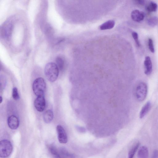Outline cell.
<instances>
[{"instance_id":"cell-11","label":"cell","mask_w":158,"mask_h":158,"mask_svg":"<svg viewBox=\"0 0 158 158\" xmlns=\"http://www.w3.org/2000/svg\"><path fill=\"white\" fill-rule=\"evenodd\" d=\"M148 150L146 146H142L139 149L137 153L138 158H148Z\"/></svg>"},{"instance_id":"cell-10","label":"cell","mask_w":158,"mask_h":158,"mask_svg":"<svg viewBox=\"0 0 158 158\" xmlns=\"http://www.w3.org/2000/svg\"><path fill=\"white\" fill-rule=\"evenodd\" d=\"M151 106V102H147L141 108L139 114V117L140 119L143 118L150 110Z\"/></svg>"},{"instance_id":"cell-15","label":"cell","mask_w":158,"mask_h":158,"mask_svg":"<svg viewBox=\"0 0 158 158\" xmlns=\"http://www.w3.org/2000/svg\"><path fill=\"white\" fill-rule=\"evenodd\" d=\"M58 150L62 158H75V156L73 154L69 153L64 148H60Z\"/></svg>"},{"instance_id":"cell-6","label":"cell","mask_w":158,"mask_h":158,"mask_svg":"<svg viewBox=\"0 0 158 158\" xmlns=\"http://www.w3.org/2000/svg\"><path fill=\"white\" fill-rule=\"evenodd\" d=\"M34 106L37 110L43 111L45 107V101L44 96L37 97L34 101Z\"/></svg>"},{"instance_id":"cell-23","label":"cell","mask_w":158,"mask_h":158,"mask_svg":"<svg viewBox=\"0 0 158 158\" xmlns=\"http://www.w3.org/2000/svg\"><path fill=\"white\" fill-rule=\"evenodd\" d=\"M12 95V97L15 100H17L19 99V97L18 89L16 87H14L13 88Z\"/></svg>"},{"instance_id":"cell-2","label":"cell","mask_w":158,"mask_h":158,"mask_svg":"<svg viewBox=\"0 0 158 158\" xmlns=\"http://www.w3.org/2000/svg\"><path fill=\"white\" fill-rule=\"evenodd\" d=\"M46 88V83L42 77L36 78L33 82V90L35 94L37 97L44 96Z\"/></svg>"},{"instance_id":"cell-5","label":"cell","mask_w":158,"mask_h":158,"mask_svg":"<svg viewBox=\"0 0 158 158\" xmlns=\"http://www.w3.org/2000/svg\"><path fill=\"white\" fill-rule=\"evenodd\" d=\"M56 131L59 142L61 143H66L68 141L67 136L64 128L60 125L57 126Z\"/></svg>"},{"instance_id":"cell-9","label":"cell","mask_w":158,"mask_h":158,"mask_svg":"<svg viewBox=\"0 0 158 158\" xmlns=\"http://www.w3.org/2000/svg\"><path fill=\"white\" fill-rule=\"evenodd\" d=\"M7 123L9 128L12 130L17 129L19 125V121L15 116L12 115L8 117Z\"/></svg>"},{"instance_id":"cell-4","label":"cell","mask_w":158,"mask_h":158,"mask_svg":"<svg viewBox=\"0 0 158 158\" xmlns=\"http://www.w3.org/2000/svg\"><path fill=\"white\" fill-rule=\"evenodd\" d=\"M13 147L11 143L9 140L3 139L0 142V156L5 158L8 157L11 153Z\"/></svg>"},{"instance_id":"cell-24","label":"cell","mask_w":158,"mask_h":158,"mask_svg":"<svg viewBox=\"0 0 158 158\" xmlns=\"http://www.w3.org/2000/svg\"><path fill=\"white\" fill-rule=\"evenodd\" d=\"M135 1L137 4L140 5H143L145 3V1L143 0H137Z\"/></svg>"},{"instance_id":"cell-7","label":"cell","mask_w":158,"mask_h":158,"mask_svg":"<svg viewBox=\"0 0 158 158\" xmlns=\"http://www.w3.org/2000/svg\"><path fill=\"white\" fill-rule=\"evenodd\" d=\"M144 73L147 75H150L152 70V64L150 57L148 56L145 57L143 62Z\"/></svg>"},{"instance_id":"cell-21","label":"cell","mask_w":158,"mask_h":158,"mask_svg":"<svg viewBox=\"0 0 158 158\" xmlns=\"http://www.w3.org/2000/svg\"><path fill=\"white\" fill-rule=\"evenodd\" d=\"M131 34L136 46L138 47H139L140 46V44L139 39L138 33L135 31H133Z\"/></svg>"},{"instance_id":"cell-22","label":"cell","mask_w":158,"mask_h":158,"mask_svg":"<svg viewBox=\"0 0 158 158\" xmlns=\"http://www.w3.org/2000/svg\"><path fill=\"white\" fill-rule=\"evenodd\" d=\"M148 45L149 50L152 53L155 52V48L154 46L153 42L152 39L149 38L148 41Z\"/></svg>"},{"instance_id":"cell-18","label":"cell","mask_w":158,"mask_h":158,"mask_svg":"<svg viewBox=\"0 0 158 158\" xmlns=\"http://www.w3.org/2000/svg\"><path fill=\"white\" fill-rule=\"evenodd\" d=\"M140 144L139 142H137L136 144L133 146L129 152L128 158H133L135 152L139 146Z\"/></svg>"},{"instance_id":"cell-17","label":"cell","mask_w":158,"mask_h":158,"mask_svg":"<svg viewBox=\"0 0 158 158\" xmlns=\"http://www.w3.org/2000/svg\"><path fill=\"white\" fill-rule=\"evenodd\" d=\"M158 8L157 4L153 1H150L146 5V10L150 12L156 11Z\"/></svg>"},{"instance_id":"cell-8","label":"cell","mask_w":158,"mask_h":158,"mask_svg":"<svg viewBox=\"0 0 158 158\" xmlns=\"http://www.w3.org/2000/svg\"><path fill=\"white\" fill-rule=\"evenodd\" d=\"M131 17L134 21L139 22L143 21L145 17L144 13L138 10H133L131 13Z\"/></svg>"},{"instance_id":"cell-25","label":"cell","mask_w":158,"mask_h":158,"mask_svg":"<svg viewBox=\"0 0 158 158\" xmlns=\"http://www.w3.org/2000/svg\"><path fill=\"white\" fill-rule=\"evenodd\" d=\"M152 158H158V150H156L153 151Z\"/></svg>"},{"instance_id":"cell-20","label":"cell","mask_w":158,"mask_h":158,"mask_svg":"<svg viewBox=\"0 0 158 158\" xmlns=\"http://www.w3.org/2000/svg\"><path fill=\"white\" fill-rule=\"evenodd\" d=\"M56 64L60 70H62L64 67V61L63 59L60 57H57L56 59Z\"/></svg>"},{"instance_id":"cell-12","label":"cell","mask_w":158,"mask_h":158,"mask_svg":"<svg viewBox=\"0 0 158 158\" xmlns=\"http://www.w3.org/2000/svg\"><path fill=\"white\" fill-rule=\"evenodd\" d=\"M43 119L45 123H50L53 118V114L50 110L46 111L43 114Z\"/></svg>"},{"instance_id":"cell-3","label":"cell","mask_w":158,"mask_h":158,"mask_svg":"<svg viewBox=\"0 0 158 158\" xmlns=\"http://www.w3.org/2000/svg\"><path fill=\"white\" fill-rule=\"evenodd\" d=\"M135 93V97L138 101H143L146 98L148 94L147 84L143 81L138 83L136 87Z\"/></svg>"},{"instance_id":"cell-16","label":"cell","mask_w":158,"mask_h":158,"mask_svg":"<svg viewBox=\"0 0 158 158\" xmlns=\"http://www.w3.org/2000/svg\"><path fill=\"white\" fill-rule=\"evenodd\" d=\"M48 150L55 158H62L61 157L58 149L52 144L49 145L48 147Z\"/></svg>"},{"instance_id":"cell-13","label":"cell","mask_w":158,"mask_h":158,"mask_svg":"<svg viewBox=\"0 0 158 158\" xmlns=\"http://www.w3.org/2000/svg\"><path fill=\"white\" fill-rule=\"evenodd\" d=\"M11 24H6L1 28V34L2 37L7 38L10 35L11 28Z\"/></svg>"},{"instance_id":"cell-14","label":"cell","mask_w":158,"mask_h":158,"mask_svg":"<svg viewBox=\"0 0 158 158\" xmlns=\"http://www.w3.org/2000/svg\"><path fill=\"white\" fill-rule=\"evenodd\" d=\"M115 25V22L113 20H109L101 24L100 26L101 30L110 29L113 28Z\"/></svg>"},{"instance_id":"cell-1","label":"cell","mask_w":158,"mask_h":158,"mask_svg":"<svg viewBox=\"0 0 158 158\" xmlns=\"http://www.w3.org/2000/svg\"><path fill=\"white\" fill-rule=\"evenodd\" d=\"M59 69L56 64L50 62L45 66L44 73L47 78L50 81L54 82L57 79L59 75Z\"/></svg>"},{"instance_id":"cell-26","label":"cell","mask_w":158,"mask_h":158,"mask_svg":"<svg viewBox=\"0 0 158 158\" xmlns=\"http://www.w3.org/2000/svg\"><path fill=\"white\" fill-rule=\"evenodd\" d=\"M2 101V98L1 96H0V103H1Z\"/></svg>"},{"instance_id":"cell-19","label":"cell","mask_w":158,"mask_h":158,"mask_svg":"<svg viewBox=\"0 0 158 158\" xmlns=\"http://www.w3.org/2000/svg\"><path fill=\"white\" fill-rule=\"evenodd\" d=\"M148 24L150 27L155 26L158 23V17L154 16L149 18L147 21Z\"/></svg>"}]
</instances>
